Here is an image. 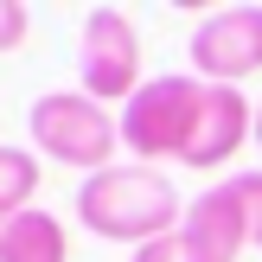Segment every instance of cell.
<instances>
[{
  "mask_svg": "<svg viewBox=\"0 0 262 262\" xmlns=\"http://www.w3.org/2000/svg\"><path fill=\"white\" fill-rule=\"evenodd\" d=\"M186 243L199 262H237L243 243H250V217H243V199L230 192V179H217L211 192H199L186 211Z\"/></svg>",
  "mask_w": 262,
  "mask_h": 262,
  "instance_id": "cell-7",
  "label": "cell"
},
{
  "mask_svg": "<svg viewBox=\"0 0 262 262\" xmlns=\"http://www.w3.org/2000/svg\"><path fill=\"white\" fill-rule=\"evenodd\" d=\"M199 102H205V83H199L192 71L147 77V83L135 90V102L122 109V147L135 154L141 166L186 160L192 128H199Z\"/></svg>",
  "mask_w": 262,
  "mask_h": 262,
  "instance_id": "cell-3",
  "label": "cell"
},
{
  "mask_svg": "<svg viewBox=\"0 0 262 262\" xmlns=\"http://www.w3.org/2000/svg\"><path fill=\"white\" fill-rule=\"evenodd\" d=\"M186 58H192V77H199V83H230V90H243V77L262 71V7L243 0V7L205 13V19L192 26Z\"/></svg>",
  "mask_w": 262,
  "mask_h": 262,
  "instance_id": "cell-5",
  "label": "cell"
},
{
  "mask_svg": "<svg viewBox=\"0 0 262 262\" xmlns=\"http://www.w3.org/2000/svg\"><path fill=\"white\" fill-rule=\"evenodd\" d=\"M0 262H71V237L45 205H32L19 217H0Z\"/></svg>",
  "mask_w": 262,
  "mask_h": 262,
  "instance_id": "cell-8",
  "label": "cell"
},
{
  "mask_svg": "<svg viewBox=\"0 0 262 262\" xmlns=\"http://www.w3.org/2000/svg\"><path fill=\"white\" fill-rule=\"evenodd\" d=\"M38 154L32 147H0V217H19V211H32V199H38Z\"/></svg>",
  "mask_w": 262,
  "mask_h": 262,
  "instance_id": "cell-9",
  "label": "cell"
},
{
  "mask_svg": "<svg viewBox=\"0 0 262 262\" xmlns=\"http://www.w3.org/2000/svg\"><path fill=\"white\" fill-rule=\"evenodd\" d=\"M128 262H199L192 256V243H186V230H166V237H154V243H141Z\"/></svg>",
  "mask_w": 262,
  "mask_h": 262,
  "instance_id": "cell-11",
  "label": "cell"
},
{
  "mask_svg": "<svg viewBox=\"0 0 262 262\" xmlns=\"http://www.w3.org/2000/svg\"><path fill=\"white\" fill-rule=\"evenodd\" d=\"M77 77H83V96H96L115 115L147 83L141 77V32L122 7H96L83 19V32H77Z\"/></svg>",
  "mask_w": 262,
  "mask_h": 262,
  "instance_id": "cell-4",
  "label": "cell"
},
{
  "mask_svg": "<svg viewBox=\"0 0 262 262\" xmlns=\"http://www.w3.org/2000/svg\"><path fill=\"white\" fill-rule=\"evenodd\" d=\"M32 32V7L26 0H0V51H19Z\"/></svg>",
  "mask_w": 262,
  "mask_h": 262,
  "instance_id": "cell-12",
  "label": "cell"
},
{
  "mask_svg": "<svg viewBox=\"0 0 262 262\" xmlns=\"http://www.w3.org/2000/svg\"><path fill=\"white\" fill-rule=\"evenodd\" d=\"M26 135H32L38 160L83 166V179H90V173H109L115 154H122V115L102 109L83 90H45L26 109Z\"/></svg>",
  "mask_w": 262,
  "mask_h": 262,
  "instance_id": "cell-2",
  "label": "cell"
},
{
  "mask_svg": "<svg viewBox=\"0 0 262 262\" xmlns=\"http://www.w3.org/2000/svg\"><path fill=\"white\" fill-rule=\"evenodd\" d=\"M256 147H262V102H256Z\"/></svg>",
  "mask_w": 262,
  "mask_h": 262,
  "instance_id": "cell-13",
  "label": "cell"
},
{
  "mask_svg": "<svg viewBox=\"0 0 262 262\" xmlns=\"http://www.w3.org/2000/svg\"><path fill=\"white\" fill-rule=\"evenodd\" d=\"M243 141H256V102L230 83H205V102H199V128H192V147L179 166L192 173H217V166L237 160Z\"/></svg>",
  "mask_w": 262,
  "mask_h": 262,
  "instance_id": "cell-6",
  "label": "cell"
},
{
  "mask_svg": "<svg viewBox=\"0 0 262 262\" xmlns=\"http://www.w3.org/2000/svg\"><path fill=\"white\" fill-rule=\"evenodd\" d=\"M77 224L90 230V237L102 243H128V250H141V243L166 237V230L186 224V205H179V186L160 173V166H109V173H90L83 186H77Z\"/></svg>",
  "mask_w": 262,
  "mask_h": 262,
  "instance_id": "cell-1",
  "label": "cell"
},
{
  "mask_svg": "<svg viewBox=\"0 0 262 262\" xmlns=\"http://www.w3.org/2000/svg\"><path fill=\"white\" fill-rule=\"evenodd\" d=\"M230 192L243 199V217H250V243L262 250V173H230Z\"/></svg>",
  "mask_w": 262,
  "mask_h": 262,
  "instance_id": "cell-10",
  "label": "cell"
}]
</instances>
